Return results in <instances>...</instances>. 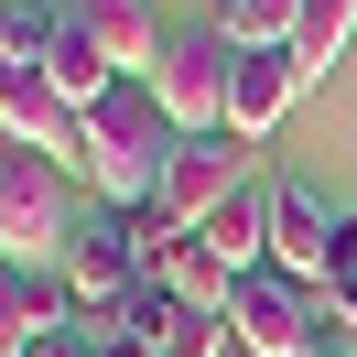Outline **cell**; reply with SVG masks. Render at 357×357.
I'll use <instances>...</instances> for the list:
<instances>
[{"label": "cell", "instance_id": "5bb4252c", "mask_svg": "<svg viewBox=\"0 0 357 357\" xmlns=\"http://www.w3.org/2000/svg\"><path fill=\"white\" fill-rule=\"evenodd\" d=\"M66 0H0V66H54Z\"/></svg>", "mask_w": 357, "mask_h": 357}, {"label": "cell", "instance_id": "5b68a950", "mask_svg": "<svg viewBox=\"0 0 357 357\" xmlns=\"http://www.w3.org/2000/svg\"><path fill=\"white\" fill-rule=\"evenodd\" d=\"M227 87H238V44H227L217 22L162 33V54H152V98H162V119H174L184 141H217V130H227Z\"/></svg>", "mask_w": 357, "mask_h": 357}, {"label": "cell", "instance_id": "4fadbf2b", "mask_svg": "<svg viewBox=\"0 0 357 357\" xmlns=\"http://www.w3.org/2000/svg\"><path fill=\"white\" fill-rule=\"evenodd\" d=\"M357 44V0H303V22H292V66H303V87H314V76H335V54H347Z\"/></svg>", "mask_w": 357, "mask_h": 357}, {"label": "cell", "instance_id": "2e32d148", "mask_svg": "<svg viewBox=\"0 0 357 357\" xmlns=\"http://www.w3.org/2000/svg\"><path fill=\"white\" fill-rule=\"evenodd\" d=\"M325 314H335V335H357V217L335 227V260H325Z\"/></svg>", "mask_w": 357, "mask_h": 357}, {"label": "cell", "instance_id": "3957f363", "mask_svg": "<svg viewBox=\"0 0 357 357\" xmlns=\"http://www.w3.org/2000/svg\"><path fill=\"white\" fill-rule=\"evenodd\" d=\"M227 335H238V357H335V314L314 282H292V271H238V292H227Z\"/></svg>", "mask_w": 357, "mask_h": 357}, {"label": "cell", "instance_id": "8992f818", "mask_svg": "<svg viewBox=\"0 0 357 357\" xmlns=\"http://www.w3.org/2000/svg\"><path fill=\"white\" fill-rule=\"evenodd\" d=\"M238 184H249V141H227V130H217V141H174V162H162L141 227H206Z\"/></svg>", "mask_w": 357, "mask_h": 357}, {"label": "cell", "instance_id": "52a82bcc", "mask_svg": "<svg viewBox=\"0 0 357 357\" xmlns=\"http://www.w3.org/2000/svg\"><path fill=\"white\" fill-rule=\"evenodd\" d=\"M66 22H76V44L109 76H152V54H162V11L152 0H66Z\"/></svg>", "mask_w": 357, "mask_h": 357}, {"label": "cell", "instance_id": "6da1fadb", "mask_svg": "<svg viewBox=\"0 0 357 357\" xmlns=\"http://www.w3.org/2000/svg\"><path fill=\"white\" fill-rule=\"evenodd\" d=\"M174 119H162V98H152V76H119L98 109H76V174L98 184L109 206H152V184H162V162H174Z\"/></svg>", "mask_w": 357, "mask_h": 357}, {"label": "cell", "instance_id": "d6986e66", "mask_svg": "<svg viewBox=\"0 0 357 357\" xmlns=\"http://www.w3.org/2000/svg\"><path fill=\"white\" fill-rule=\"evenodd\" d=\"M335 357H347V347H335Z\"/></svg>", "mask_w": 357, "mask_h": 357}, {"label": "cell", "instance_id": "277c9868", "mask_svg": "<svg viewBox=\"0 0 357 357\" xmlns=\"http://www.w3.org/2000/svg\"><path fill=\"white\" fill-rule=\"evenodd\" d=\"M76 238V195H66V162L54 152H22V141H0V260H33L54 271Z\"/></svg>", "mask_w": 357, "mask_h": 357}, {"label": "cell", "instance_id": "e0dca14e", "mask_svg": "<svg viewBox=\"0 0 357 357\" xmlns=\"http://www.w3.org/2000/svg\"><path fill=\"white\" fill-rule=\"evenodd\" d=\"M33 357H109V347H98L87 325H54V335H44V347H33Z\"/></svg>", "mask_w": 357, "mask_h": 357}, {"label": "cell", "instance_id": "ba28073f", "mask_svg": "<svg viewBox=\"0 0 357 357\" xmlns=\"http://www.w3.org/2000/svg\"><path fill=\"white\" fill-rule=\"evenodd\" d=\"M335 227H347V217H335V206L314 195L303 174H282V206H271V271H292V282H314V292H325Z\"/></svg>", "mask_w": 357, "mask_h": 357}, {"label": "cell", "instance_id": "9a60e30c", "mask_svg": "<svg viewBox=\"0 0 357 357\" xmlns=\"http://www.w3.org/2000/svg\"><path fill=\"white\" fill-rule=\"evenodd\" d=\"M292 22H303V0H217V33H227L238 54H282Z\"/></svg>", "mask_w": 357, "mask_h": 357}, {"label": "cell", "instance_id": "30bf717a", "mask_svg": "<svg viewBox=\"0 0 357 357\" xmlns=\"http://www.w3.org/2000/svg\"><path fill=\"white\" fill-rule=\"evenodd\" d=\"M0 141H22V152L76 141V109L54 87V66H0Z\"/></svg>", "mask_w": 357, "mask_h": 357}, {"label": "cell", "instance_id": "7a4b0ae2", "mask_svg": "<svg viewBox=\"0 0 357 357\" xmlns=\"http://www.w3.org/2000/svg\"><path fill=\"white\" fill-rule=\"evenodd\" d=\"M66 292H76V314H87V335L98 347H119V303H130L141 282H152V260H141V217L130 206H98V217H76V238H66Z\"/></svg>", "mask_w": 357, "mask_h": 357}, {"label": "cell", "instance_id": "9c48e42d", "mask_svg": "<svg viewBox=\"0 0 357 357\" xmlns=\"http://www.w3.org/2000/svg\"><path fill=\"white\" fill-rule=\"evenodd\" d=\"M54 325H76V292H66V271L0 260V357H33Z\"/></svg>", "mask_w": 357, "mask_h": 357}, {"label": "cell", "instance_id": "7c38bea8", "mask_svg": "<svg viewBox=\"0 0 357 357\" xmlns=\"http://www.w3.org/2000/svg\"><path fill=\"white\" fill-rule=\"evenodd\" d=\"M271 206H282V184H260V174H249V184H238V195H227V206H217V217H206V227H195V238H206V249H217V260H227V271H260V260H271Z\"/></svg>", "mask_w": 357, "mask_h": 357}, {"label": "cell", "instance_id": "8fae6325", "mask_svg": "<svg viewBox=\"0 0 357 357\" xmlns=\"http://www.w3.org/2000/svg\"><path fill=\"white\" fill-rule=\"evenodd\" d=\"M292 98H303V66H292V54H238V87H227V141H271Z\"/></svg>", "mask_w": 357, "mask_h": 357}, {"label": "cell", "instance_id": "ac0fdd59", "mask_svg": "<svg viewBox=\"0 0 357 357\" xmlns=\"http://www.w3.org/2000/svg\"><path fill=\"white\" fill-rule=\"evenodd\" d=\"M347 357H357V335H347Z\"/></svg>", "mask_w": 357, "mask_h": 357}]
</instances>
